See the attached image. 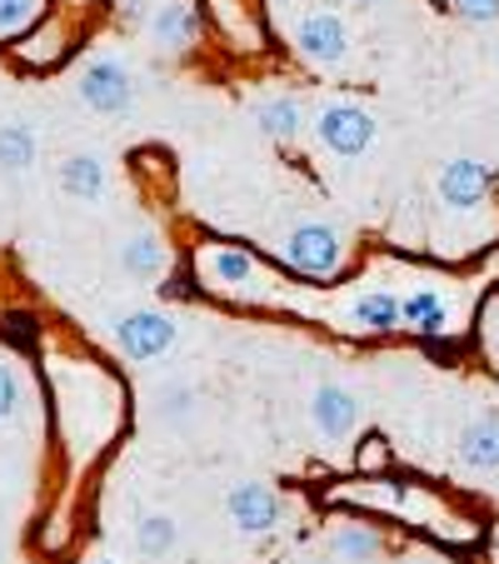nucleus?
Segmentation results:
<instances>
[{"mask_svg": "<svg viewBox=\"0 0 499 564\" xmlns=\"http://www.w3.org/2000/svg\"><path fill=\"white\" fill-rule=\"evenodd\" d=\"M256 126L265 140H275V145H290V140L305 130V106H300V96H265L256 106Z\"/></svg>", "mask_w": 499, "mask_h": 564, "instance_id": "20", "label": "nucleus"}, {"mask_svg": "<svg viewBox=\"0 0 499 564\" xmlns=\"http://www.w3.org/2000/svg\"><path fill=\"white\" fill-rule=\"evenodd\" d=\"M191 270L195 285L215 300H235V305H250V300H275V280L265 275L260 256L250 246H235V240H200L191 250Z\"/></svg>", "mask_w": 499, "mask_h": 564, "instance_id": "2", "label": "nucleus"}, {"mask_svg": "<svg viewBox=\"0 0 499 564\" xmlns=\"http://www.w3.org/2000/svg\"><path fill=\"white\" fill-rule=\"evenodd\" d=\"M290 45H295V55L305 65L335 70V65H345V55H350V25H345L340 11H329V6H310V11H300L295 25H290Z\"/></svg>", "mask_w": 499, "mask_h": 564, "instance_id": "5", "label": "nucleus"}, {"mask_svg": "<svg viewBox=\"0 0 499 564\" xmlns=\"http://www.w3.org/2000/svg\"><path fill=\"white\" fill-rule=\"evenodd\" d=\"M489 191H495V171H489L485 160H475V155L445 160L440 175H435V195H440V205H445L449 215L479 210V205L489 200Z\"/></svg>", "mask_w": 499, "mask_h": 564, "instance_id": "9", "label": "nucleus"}, {"mask_svg": "<svg viewBox=\"0 0 499 564\" xmlns=\"http://www.w3.org/2000/svg\"><path fill=\"white\" fill-rule=\"evenodd\" d=\"M35 21H41V0H0V35L6 41L25 35Z\"/></svg>", "mask_w": 499, "mask_h": 564, "instance_id": "26", "label": "nucleus"}, {"mask_svg": "<svg viewBox=\"0 0 499 564\" xmlns=\"http://www.w3.org/2000/svg\"><path fill=\"white\" fill-rule=\"evenodd\" d=\"M25 410V375L11 355L0 350V425H15Z\"/></svg>", "mask_w": 499, "mask_h": 564, "instance_id": "25", "label": "nucleus"}, {"mask_svg": "<svg viewBox=\"0 0 499 564\" xmlns=\"http://www.w3.org/2000/svg\"><path fill=\"white\" fill-rule=\"evenodd\" d=\"M340 330L345 335H360V340H380V335L404 330L400 295H394V290H384V285L355 290V295L345 300V310H340Z\"/></svg>", "mask_w": 499, "mask_h": 564, "instance_id": "10", "label": "nucleus"}, {"mask_svg": "<svg viewBox=\"0 0 499 564\" xmlns=\"http://www.w3.org/2000/svg\"><path fill=\"white\" fill-rule=\"evenodd\" d=\"M400 319H404V330L420 335V340H430V345H445L449 335H455V305H449V295L440 285H410L404 290Z\"/></svg>", "mask_w": 499, "mask_h": 564, "instance_id": "12", "label": "nucleus"}, {"mask_svg": "<svg viewBox=\"0 0 499 564\" xmlns=\"http://www.w3.org/2000/svg\"><path fill=\"white\" fill-rule=\"evenodd\" d=\"M150 400H155V420H160V425H185V420L200 410V390H195L191 380H160Z\"/></svg>", "mask_w": 499, "mask_h": 564, "instance_id": "23", "label": "nucleus"}, {"mask_svg": "<svg viewBox=\"0 0 499 564\" xmlns=\"http://www.w3.org/2000/svg\"><path fill=\"white\" fill-rule=\"evenodd\" d=\"M70 45H75L70 21H61V15H41L31 31L11 41V61L21 65V70H55V65L70 55Z\"/></svg>", "mask_w": 499, "mask_h": 564, "instance_id": "13", "label": "nucleus"}, {"mask_svg": "<svg viewBox=\"0 0 499 564\" xmlns=\"http://www.w3.org/2000/svg\"><path fill=\"white\" fill-rule=\"evenodd\" d=\"M96 564H116V560H96Z\"/></svg>", "mask_w": 499, "mask_h": 564, "instance_id": "31", "label": "nucleus"}, {"mask_svg": "<svg viewBox=\"0 0 499 564\" xmlns=\"http://www.w3.org/2000/svg\"><path fill=\"white\" fill-rule=\"evenodd\" d=\"M75 100L96 116H130L135 106V75L116 61V55H90L75 75Z\"/></svg>", "mask_w": 499, "mask_h": 564, "instance_id": "6", "label": "nucleus"}, {"mask_svg": "<svg viewBox=\"0 0 499 564\" xmlns=\"http://www.w3.org/2000/svg\"><path fill=\"white\" fill-rule=\"evenodd\" d=\"M41 155V135H35L31 120H6L0 126V171L6 175H25Z\"/></svg>", "mask_w": 499, "mask_h": 564, "instance_id": "21", "label": "nucleus"}, {"mask_svg": "<svg viewBox=\"0 0 499 564\" xmlns=\"http://www.w3.org/2000/svg\"><path fill=\"white\" fill-rule=\"evenodd\" d=\"M329 554L340 564H375L384 554V534L370 520H345L329 530Z\"/></svg>", "mask_w": 499, "mask_h": 564, "instance_id": "19", "label": "nucleus"}, {"mask_svg": "<svg viewBox=\"0 0 499 564\" xmlns=\"http://www.w3.org/2000/svg\"><path fill=\"white\" fill-rule=\"evenodd\" d=\"M394 469V445L380 435V430H370V435H360V445H355V475L365 479H380Z\"/></svg>", "mask_w": 499, "mask_h": 564, "instance_id": "24", "label": "nucleus"}, {"mask_svg": "<svg viewBox=\"0 0 499 564\" xmlns=\"http://www.w3.org/2000/svg\"><path fill=\"white\" fill-rule=\"evenodd\" d=\"M325 500L345 505V510H360V514H390V520L410 524V530L430 534V540H440V544H455V550L479 540V520H469L465 510H455L445 495H435L430 485H420V479H400V475L365 479L360 475L355 485H335Z\"/></svg>", "mask_w": 499, "mask_h": 564, "instance_id": "1", "label": "nucleus"}, {"mask_svg": "<svg viewBox=\"0 0 499 564\" xmlns=\"http://www.w3.org/2000/svg\"><path fill=\"white\" fill-rule=\"evenodd\" d=\"M275 256L285 260L290 275L319 280V285L340 280L345 265H350V246H345V235L335 230L329 220H300V225H290V230L280 235Z\"/></svg>", "mask_w": 499, "mask_h": 564, "instance_id": "3", "label": "nucleus"}, {"mask_svg": "<svg viewBox=\"0 0 499 564\" xmlns=\"http://www.w3.org/2000/svg\"><path fill=\"white\" fill-rule=\"evenodd\" d=\"M175 540H181V524H175L165 510H145L135 520V554L140 560H165V554L175 550Z\"/></svg>", "mask_w": 499, "mask_h": 564, "instance_id": "22", "label": "nucleus"}, {"mask_svg": "<svg viewBox=\"0 0 499 564\" xmlns=\"http://www.w3.org/2000/svg\"><path fill=\"white\" fill-rule=\"evenodd\" d=\"M315 135L329 155L355 160L375 145V116L365 106H355V100H329L315 116Z\"/></svg>", "mask_w": 499, "mask_h": 564, "instance_id": "8", "label": "nucleus"}, {"mask_svg": "<svg viewBox=\"0 0 499 564\" xmlns=\"http://www.w3.org/2000/svg\"><path fill=\"white\" fill-rule=\"evenodd\" d=\"M205 21L225 35L230 51H245V55L265 51V25H260V15H256L250 0H205Z\"/></svg>", "mask_w": 499, "mask_h": 564, "instance_id": "15", "label": "nucleus"}, {"mask_svg": "<svg viewBox=\"0 0 499 564\" xmlns=\"http://www.w3.org/2000/svg\"><path fill=\"white\" fill-rule=\"evenodd\" d=\"M130 15L140 21L145 41L160 55H191L205 31V6L200 0H135Z\"/></svg>", "mask_w": 499, "mask_h": 564, "instance_id": "4", "label": "nucleus"}, {"mask_svg": "<svg viewBox=\"0 0 499 564\" xmlns=\"http://www.w3.org/2000/svg\"><path fill=\"white\" fill-rule=\"evenodd\" d=\"M455 455H459V465L475 469V475H495L499 469V415L495 410H489V415H475L465 430H459Z\"/></svg>", "mask_w": 499, "mask_h": 564, "instance_id": "17", "label": "nucleus"}, {"mask_svg": "<svg viewBox=\"0 0 499 564\" xmlns=\"http://www.w3.org/2000/svg\"><path fill=\"white\" fill-rule=\"evenodd\" d=\"M0 325H6V340H15V345H35L41 340V330H35V315H25V310H11V315H0Z\"/></svg>", "mask_w": 499, "mask_h": 564, "instance_id": "28", "label": "nucleus"}, {"mask_svg": "<svg viewBox=\"0 0 499 564\" xmlns=\"http://www.w3.org/2000/svg\"><path fill=\"white\" fill-rule=\"evenodd\" d=\"M110 340L135 365L160 360V355L175 345V319L165 315V310H126V315L110 319Z\"/></svg>", "mask_w": 499, "mask_h": 564, "instance_id": "7", "label": "nucleus"}, {"mask_svg": "<svg viewBox=\"0 0 499 564\" xmlns=\"http://www.w3.org/2000/svg\"><path fill=\"white\" fill-rule=\"evenodd\" d=\"M340 6H355V11H370L375 0H340Z\"/></svg>", "mask_w": 499, "mask_h": 564, "instance_id": "30", "label": "nucleus"}, {"mask_svg": "<svg viewBox=\"0 0 499 564\" xmlns=\"http://www.w3.org/2000/svg\"><path fill=\"white\" fill-rule=\"evenodd\" d=\"M55 181H61V191L70 195V200L96 205L100 195H106V160L90 155V150H75V155H65L61 165H55Z\"/></svg>", "mask_w": 499, "mask_h": 564, "instance_id": "18", "label": "nucleus"}, {"mask_svg": "<svg viewBox=\"0 0 499 564\" xmlns=\"http://www.w3.org/2000/svg\"><path fill=\"white\" fill-rule=\"evenodd\" d=\"M310 425L325 440H350L355 425H360V394L340 380L315 384V394H310Z\"/></svg>", "mask_w": 499, "mask_h": 564, "instance_id": "14", "label": "nucleus"}, {"mask_svg": "<svg viewBox=\"0 0 499 564\" xmlns=\"http://www.w3.org/2000/svg\"><path fill=\"white\" fill-rule=\"evenodd\" d=\"M465 21H475V25H489V21H499V0H449Z\"/></svg>", "mask_w": 499, "mask_h": 564, "instance_id": "29", "label": "nucleus"}, {"mask_svg": "<svg viewBox=\"0 0 499 564\" xmlns=\"http://www.w3.org/2000/svg\"><path fill=\"white\" fill-rule=\"evenodd\" d=\"M225 514H230L235 534L260 540V534L280 530L285 505H280V495L270 490V485H260V479H240V485H230V495H225Z\"/></svg>", "mask_w": 499, "mask_h": 564, "instance_id": "11", "label": "nucleus"}, {"mask_svg": "<svg viewBox=\"0 0 499 564\" xmlns=\"http://www.w3.org/2000/svg\"><path fill=\"white\" fill-rule=\"evenodd\" d=\"M116 260H120V270H126V275H135V280H171L175 275V246L160 230L126 235V240H120V250H116Z\"/></svg>", "mask_w": 499, "mask_h": 564, "instance_id": "16", "label": "nucleus"}, {"mask_svg": "<svg viewBox=\"0 0 499 564\" xmlns=\"http://www.w3.org/2000/svg\"><path fill=\"white\" fill-rule=\"evenodd\" d=\"M479 345H485V355L499 370V290H489L485 305H479Z\"/></svg>", "mask_w": 499, "mask_h": 564, "instance_id": "27", "label": "nucleus"}]
</instances>
